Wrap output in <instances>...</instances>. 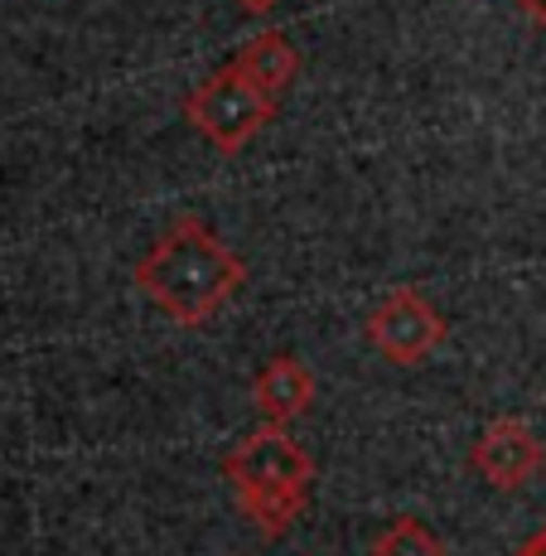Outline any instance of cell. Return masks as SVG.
<instances>
[{
    "instance_id": "6da1fadb",
    "label": "cell",
    "mask_w": 546,
    "mask_h": 556,
    "mask_svg": "<svg viewBox=\"0 0 546 556\" xmlns=\"http://www.w3.org/2000/svg\"><path fill=\"white\" fill-rule=\"evenodd\" d=\"M131 281L165 319L199 329L247 286V262L203 218H175L136 262Z\"/></svg>"
},
{
    "instance_id": "7a4b0ae2",
    "label": "cell",
    "mask_w": 546,
    "mask_h": 556,
    "mask_svg": "<svg viewBox=\"0 0 546 556\" xmlns=\"http://www.w3.org/2000/svg\"><path fill=\"white\" fill-rule=\"evenodd\" d=\"M223 479L238 489V508L252 518L256 532L285 538L291 522L305 513L315 459L285 426L262 421L247 441H238L223 459Z\"/></svg>"
},
{
    "instance_id": "3957f363",
    "label": "cell",
    "mask_w": 546,
    "mask_h": 556,
    "mask_svg": "<svg viewBox=\"0 0 546 556\" xmlns=\"http://www.w3.org/2000/svg\"><path fill=\"white\" fill-rule=\"evenodd\" d=\"M276 106H281V98H271L266 88H256L247 73L223 63L218 73H208L185 98V122L194 126L218 155H238L256 131L271 126Z\"/></svg>"
},
{
    "instance_id": "277c9868",
    "label": "cell",
    "mask_w": 546,
    "mask_h": 556,
    "mask_svg": "<svg viewBox=\"0 0 546 556\" xmlns=\"http://www.w3.org/2000/svg\"><path fill=\"white\" fill-rule=\"evenodd\" d=\"M363 334H368L372 354L382 363H392V368H416V363H426L445 344L449 325L441 309L426 301V291H416V286H392V291L368 309Z\"/></svg>"
},
{
    "instance_id": "5b68a950",
    "label": "cell",
    "mask_w": 546,
    "mask_h": 556,
    "mask_svg": "<svg viewBox=\"0 0 546 556\" xmlns=\"http://www.w3.org/2000/svg\"><path fill=\"white\" fill-rule=\"evenodd\" d=\"M469 465H474V475L484 484L503 489V494H518L546 465V445L532 435V426L522 416H494L469 445Z\"/></svg>"
},
{
    "instance_id": "8992f818",
    "label": "cell",
    "mask_w": 546,
    "mask_h": 556,
    "mask_svg": "<svg viewBox=\"0 0 546 556\" xmlns=\"http://www.w3.org/2000/svg\"><path fill=\"white\" fill-rule=\"evenodd\" d=\"M252 402L262 421L291 426L295 416H305L315 406V372L305 368L295 354H276L271 363H262L252 382Z\"/></svg>"
},
{
    "instance_id": "52a82bcc",
    "label": "cell",
    "mask_w": 546,
    "mask_h": 556,
    "mask_svg": "<svg viewBox=\"0 0 546 556\" xmlns=\"http://www.w3.org/2000/svg\"><path fill=\"white\" fill-rule=\"evenodd\" d=\"M232 68L247 73L256 88H266L271 98H281V92L300 78V49L281 35V29H262V35H252L247 45L232 53Z\"/></svg>"
},
{
    "instance_id": "ba28073f",
    "label": "cell",
    "mask_w": 546,
    "mask_h": 556,
    "mask_svg": "<svg viewBox=\"0 0 546 556\" xmlns=\"http://www.w3.org/2000/svg\"><path fill=\"white\" fill-rule=\"evenodd\" d=\"M372 556H445V542L431 522L421 518H392L372 538Z\"/></svg>"
},
{
    "instance_id": "9c48e42d",
    "label": "cell",
    "mask_w": 546,
    "mask_h": 556,
    "mask_svg": "<svg viewBox=\"0 0 546 556\" xmlns=\"http://www.w3.org/2000/svg\"><path fill=\"white\" fill-rule=\"evenodd\" d=\"M518 556H546V522H542L537 532H532L528 542H522V547H518Z\"/></svg>"
},
{
    "instance_id": "30bf717a",
    "label": "cell",
    "mask_w": 546,
    "mask_h": 556,
    "mask_svg": "<svg viewBox=\"0 0 546 556\" xmlns=\"http://www.w3.org/2000/svg\"><path fill=\"white\" fill-rule=\"evenodd\" d=\"M518 10H522L528 20H537V25L546 29V0H518Z\"/></svg>"
},
{
    "instance_id": "8fae6325",
    "label": "cell",
    "mask_w": 546,
    "mask_h": 556,
    "mask_svg": "<svg viewBox=\"0 0 546 556\" xmlns=\"http://www.w3.org/2000/svg\"><path fill=\"white\" fill-rule=\"evenodd\" d=\"M242 10H247V15H271L276 5H281V0H238Z\"/></svg>"
}]
</instances>
